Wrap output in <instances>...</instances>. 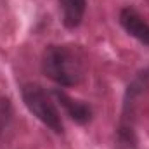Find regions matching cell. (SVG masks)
<instances>
[{
    "instance_id": "1",
    "label": "cell",
    "mask_w": 149,
    "mask_h": 149,
    "mask_svg": "<svg viewBox=\"0 0 149 149\" xmlns=\"http://www.w3.org/2000/svg\"><path fill=\"white\" fill-rule=\"evenodd\" d=\"M42 73L59 87L80 85L87 74L85 56L74 45L50 43L42 54Z\"/></svg>"
},
{
    "instance_id": "2",
    "label": "cell",
    "mask_w": 149,
    "mask_h": 149,
    "mask_svg": "<svg viewBox=\"0 0 149 149\" xmlns=\"http://www.w3.org/2000/svg\"><path fill=\"white\" fill-rule=\"evenodd\" d=\"M21 97L28 111L35 118H38L47 128H50L54 134L63 135L64 134V123L61 120V113L57 109L56 102L52 101L50 94L38 83L28 81L21 85Z\"/></svg>"
},
{
    "instance_id": "3",
    "label": "cell",
    "mask_w": 149,
    "mask_h": 149,
    "mask_svg": "<svg viewBox=\"0 0 149 149\" xmlns=\"http://www.w3.org/2000/svg\"><path fill=\"white\" fill-rule=\"evenodd\" d=\"M149 87V68L141 70L135 74V78L128 83L123 97V111H121V120L135 123V114H137V106L141 97Z\"/></svg>"
},
{
    "instance_id": "4",
    "label": "cell",
    "mask_w": 149,
    "mask_h": 149,
    "mask_svg": "<svg viewBox=\"0 0 149 149\" xmlns=\"http://www.w3.org/2000/svg\"><path fill=\"white\" fill-rule=\"evenodd\" d=\"M50 95L59 102V106L66 111V114L73 120L74 123H78V125H87V123H90V120H92V116H94V111H92V108L87 104V102H83V101H80V99H74L71 95H68L64 90H61V88H54L52 92H50Z\"/></svg>"
},
{
    "instance_id": "5",
    "label": "cell",
    "mask_w": 149,
    "mask_h": 149,
    "mask_svg": "<svg viewBox=\"0 0 149 149\" xmlns=\"http://www.w3.org/2000/svg\"><path fill=\"white\" fill-rule=\"evenodd\" d=\"M118 21L130 37H134L142 45L149 47V23L134 7H123L118 14Z\"/></svg>"
},
{
    "instance_id": "6",
    "label": "cell",
    "mask_w": 149,
    "mask_h": 149,
    "mask_svg": "<svg viewBox=\"0 0 149 149\" xmlns=\"http://www.w3.org/2000/svg\"><path fill=\"white\" fill-rule=\"evenodd\" d=\"M59 9L63 26L68 30H76L83 23L87 12V0H59Z\"/></svg>"
},
{
    "instance_id": "7",
    "label": "cell",
    "mask_w": 149,
    "mask_h": 149,
    "mask_svg": "<svg viewBox=\"0 0 149 149\" xmlns=\"http://www.w3.org/2000/svg\"><path fill=\"white\" fill-rule=\"evenodd\" d=\"M114 149H141L139 137L135 132V123L120 120V125L114 134Z\"/></svg>"
},
{
    "instance_id": "8",
    "label": "cell",
    "mask_w": 149,
    "mask_h": 149,
    "mask_svg": "<svg viewBox=\"0 0 149 149\" xmlns=\"http://www.w3.org/2000/svg\"><path fill=\"white\" fill-rule=\"evenodd\" d=\"M10 118H12V106H10V101L7 97H0V137L2 134L7 130L9 123H10Z\"/></svg>"
}]
</instances>
